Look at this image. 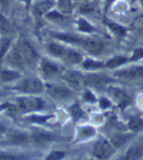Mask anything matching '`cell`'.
<instances>
[{"mask_svg": "<svg viewBox=\"0 0 143 160\" xmlns=\"http://www.w3.org/2000/svg\"><path fill=\"white\" fill-rule=\"evenodd\" d=\"M114 150L115 148L112 146L110 141L102 139L95 142L92 149V154L99 160H106L113 155Z\"/></svg>", "mask_w": 143, "mask_h": 160, "instance_id": "6da1fadb", "label": "cell"}, {"mask_svg": "<svg viewBox=\"0 0 143 160\" xmlns=\"http://www.w3.org/2000/svg\"><path fill=\"white\" fill-rule=\"evenodd\" d=\"M18 105L23 111L30 112V111L42 109L43 102L40 99H37L34 97H23L18 99Z\"/></svg>", "mask_w": 143, "mask_h": 160, "instance_id": "7a4b0ae2", "label": "cell"}, {"mask_svg": "<svg viewBox=\"0 0 143 160\" xmlns=\"http://www.w3.org/2000/svg\"><path fill=\"white\" fill-rule=\"evenodd\" d=\"M116 76L129 81H135V80L143 79V67H132L126 69L119 70L115 73Z\"/></svg>", "mask_w": 143, "mask_h": 160, "instance_id": "3957f363", "label": "cell"}, {"mask_svg": "<svg viewBox=\"0 0 143 160\" xmlns=\"http://www.w3.org/2000/svg\"><path fill=\"white\" fill-rule=\"evenodd\" d=\"M42 83L36 78H28L23 80L17 89L24 93H38L42 91Z\"/></svg>", "mask_w": 143, "mask_h": 160, "instance_id": "277c9868", "label": "cell"}, {"mask_svg": "<svg viewBox=\"0 0 143 160\" xmlns=\"http://www.w3.org/2000/svg\"><path fill=\"white\" fill-rule=\"evenodd\" d=\"M143 157V143L137 142L130 146L119 160H139Z\"/></svg>", "mask_w": 143, "mask_h": 160, "instance_id": "5b68a950", "label": "cell"}, {"mask_svg": "<svg viewBox=\"0 0 143 160\" xmlns=\"http://www.w3.org/2000/svg\"><path fill=\"white\" fill-rule=\"evenodd\" d=\"M111 81H112V79L101 74H89L85 78V83L95 88L104 87Z\"/></svg>", "mask_w": 143, "mask_h": 160, "instance_id": "8992f818", "label": "cell"}, {"mask_svg": "<svg viewBox=\"0 0 143 160\" xmlns=\"http://www.w3.org/2000/svg\"><path fill=\"white\" fill-rule=\"evenodd\" d=\"M47 91L51 97L56 99H65L71 96V91L68 88L61 85H48Z\"/></svg>", "mask_w": 143, "mask_h": 160, "instance_id": "52a82bcc", "label": "cell"}, {"mask_svg": "<svg viewBox=\"0 0 143 160\" xmlns=\"http://www.w3.org/2000/svg\"><path fill=\"white\" fill-rule=\"evenodd\" d=\"M134 133H117L113 135L110 139V142L115 148H119L125 145L129 141H130L133 138Z\"/></svg>", "mask_w": 143, "mask_h": 160, "instance_id": "ba28073f", "label": "cell"}, {"mask_svg": "<svg viewBox=\"0 0 143 160\" xmlns=\"http://www.w3.org/2000/svg\"><path fill=\"white\" fill-rule=\"evenodd\" d=\"M82 45L86 51H88L89 53H92V54H98L103 50V48H104V45H103L102 42L98 41V40H93V39L82 40Z\"/></svg>", "mask_w": 143, "mask_h": 160, "instance_id": "9c48e42d", "label": "cell"}, {"mask_svg": "<svg viewBox=\"0 0 143 160\" xmlns=\"http://www.w3.org/2000/svg\"><path fill=\"white\" fill-rule=\"evenodd\" d=\"M111 93L114 99L118 102L119 106L122 108H125L128 105H130V98L128 96L125 92H124L121 89H118V88H113L111 89Z\"/></svg>", "mask_w": 143, "mask_h": 160, "instance_id": "30bf717a", "label": "cell"}, {"mask_svg": "<svg viewBox=\"0 0 143 160\" xmlns=\"http://www.w3.org/2000/svg\"><path fill=\"white\" fill-rule=\"evenodd\" d=\"M19 50L23 54L25 60L29 62H34L36 60V54L34 50L27 42H22L19 46Z\"/></svg>", "mask_w": 143, "mask_h": 160, "instance_id": "8fae6325", "label": "cell"}, {"mask_svg": "<svg viewBox=\"0 0 143 160\" xmlns=\"http://www.w3.org/2000/svg\"><path fill=\"white\" fill-rule=\"evenodd\" d=\"M64 78L67 80V81L73 86H81L83 82H85V79H83V77L77 73L75 72V71H71V70H67L64 73Z\"/></svg>", "mask_w": 143, "mask_h": 160, "instance_id": "7c38bea8", "label": "cell"}, {"mask_svg": "<svg viewBox=\"0 0 143 160\" xmlns=\"http://www.w3.org/2000/svg\"><path fill=\"white\" fill-rule=\"evenodd\" d=\"M31 138L33 140L37 142V143H44V142H51L55 139V137L48 133V132H43V131H36L31 136Z\"/></svg>", "mask_w": 143, "mask_h": 160, "instance_id": "4fadbf2b", "label": "cell"}, {"mask_svg": "<svg viewBox=\"0 0 143 160\" xmlns=\"http://www.w3.org/2000/svg\"><path fill=\"white\" fill-rule=\"evenodd\" d=\"M128 128L132 133H137L143 130V118L140 116H131L129 120Z\"/></svg>", "mask_w": 143, "mask_h": 160, "instance_id": "5bb4252c", "label": "cell"}, {"mask_svg": "<svg viewBox=\"0 0 143 160\" xmlns=\"http://www.w3.org/2000/svg\"><path fill=\"white\" fill-rule=\"evenodd\" d=\"M29 141V137L24 133L21 132H14L11 133L9 136V142L13 145H22V143H26Z\"/></svg>", "mask_w": 143, "mask_h": 160, "instance_id": "9a60e30c", "label": "cell"}, {"mask_svg": "<svg viewBox=\"0 0 143 160\" xmlns=\"http://www.w3.org/2000/svg\"><path fill=\"white\" fill-rule=\"evenodd\" d=\"M9 61L13 63V65L17 66V67H23L24 63L26 62L23 54L21 53V51L19 49L14 50L9 54Z\"/></svg>", "mask_w": 143, "mask_h": 160, "instance_id": "2e32d148", "label": "cell"}, {"mask_svg": "<svg viewBox=\"0 0 143 160\" xmlns=\"http://www.w3.org/2000/svg\"><path fill=\"white\" fill-rule=\"evenodd\" d=\"M130 59L123 57V56H117V57H114L113 59L109 60L106 62V67L110 68H118L122 65H124V62H129Z\"/></svg>", "mask_w": 143, "mask_h": 160, "instance_id": "e0dca14e", "label": "cell"}, {"mask_svg": "<svg viewBox=\"0 0 143 160\" xmlns=\"http://www.w3.org/2000/svg\"><path fill=\"white\" fill-rule=\"evenodd\" d=\"M63 57H64L65 61L69 63H77L82 61V56L78 53H77L75 51H72V50L66 51Z\"/></svg>", "mask_w": 143, "mask_h": 160, "instance_id": "ac0fdd59", "label": "cell"}, {"mask_svg": "<svg viewBox=\"0 0 143 160\" xmlns=\"http://www.w3.org/2000/svg\"><path fill=\"white\" fill-rule=\"evenodd\" d=\"M95 135V129L91 126H84V127H82L81 129H79V132H78V136H79V139L81 140H84V139H88V138H91Z\"/></svg>", "mask_w": 143, "mask_h": 160, "instance_id": "d6986e66", "label": "cell"}, {"mask_svg": "<svg viewBox=\"0 0 143 160\" xmlns=\"http://www.w3.org/2000/svg\"><path fill=\"white\" fill-rule=\"evenodd\" d=\"M42 71L43 73L47 76H51V75H54L57 73L58 71V68L56 66H54L53 63L49 62H42Z\"/></svg>", "mask_w": 143, "mask_h": 160, "instance_id": "ffe728a7", "label": "cell"}, {"mask_svg": "<svg viewBox=\"0 0 143 160\" xmlns=\"http://www.w3.org/2000/svg\"><path fill=\"white\" fill-rule=\"evenodd\" d=\"M107 26L110 28V29L113 31V32L117 35H120V36H123L125 34V28H123L122 26L118 25L116 22H106Z\"/></svg>", "mask_w": 143, "mask_h": 160, "instance_id": "44dd1931", "label": "cell"}, {"mask_svg": "<svg viewBox=\"0 0 143 160\" xmlns=\"http://www.w3.org/2000/svg\"><path fill=\"white\" fill-rule=\"evenodd\" d=\"M29 157L27 155H19L8 152H0V160H27Z\"/></svg>", "mask_w": 143, "mask_h": 160, "instance_id": "7402d4cb", "label": "cell"}, {"mask_svg": "<svg viewBox=\"0 0 143 160\" xmlns=\"http://www.w3.org/2000/svg\"><path fill=\"white\" fill-rule=\"evenodd\" d=\"M12 30V26L9 21L6 20L2 15H0V32L9 33Z\"/></svg>", "mask_w": 143, "mask_h": 160, "instance_id": "603a6c76", "label": "cell"}, {"mask_svg": "<svg viewBox=\"0 0 143 160\" xmlns=\"http://www.w3.org/2000/svg\"><path fill=\"white\" fill-rule=\"evenodd\" d=\"M48 49H49L51 54L57 56V57H60V56H64V54L66 52V50L64 49V47H62V46H60L58 44H54V43H52V44H50L48 46Z\"/></svg>", "mask_w": 143, "mask_h": 160, "instance_id": "cb8c5ba5", "label": "cell"}, {"mask_svg": "<svg viewBox=\"0 0 143 160\" xmlns=\"http://www.w3.org/2000/svg\"><path fill=\"white\" fill-rule=\"evenodd\" d=\"M66 152L63 150H54L45 157L44 160H62L65 157Z\"/></svg>", "mask_w": 143, "mask_h": 160, "instance_id": "d4e9b609", "label": "cell"}, {"mask_svg": "<svg viewBox=\"0 0 143 160\" xmlns=\"http://www.w3.org/2000/svg\"><path fill=\"white\" fill-rule=\"evenodd\" d=\"M9 46H10V39H3L0 42V62H1L4 56L6 55Z\"/></svg>", "mask_w": 143, "mask_h": 160, "instance_id": "484cf974", "label": "cell"}, {"mask_svg": "<svg viewBox=\"0 0 143 160\" xmlns=\"http://www.w3.org/2000/svg\"><path fill=\"white\" fill-rule=\"evenodd\" d=\"M70 112H71L72 117H73L75 120L79 119L81 117H82V115H83L82 110L81 109V108H79L77 105H74L73 107H72L70 108Z\"/></svg>", "mask_w": 143, "mask_h": 160, "instance_id": "4316f807", "label": "cell"}, {"mask_svg": "<svg viewBox=\"0 0 143 160\" xmlns=\"http://www.w3.org/2000/svg\"><path fill=\"white\" fill-rule=\"evenodd\" d=\"M18 76H19L18 73L13 72V71L10 70H3L1 72V78L4 81H11V80L17 78Z\"/></svg>", "mask_w": 143, "mask_h": 160, "instance_id": "83f0119b", "label": "cell"}, {"mask_svg": "<svg viewBox=\"0 0 143 160\" xmlns=\"http://www.w3.org/2000/svg\"><path fill=\"white\" fill-rule=\"evenodd\" d=\"M58 5H59V8L63 11V12H70L71 11V1L70 0H59L58 2Z\"/></svg>", "mask_w": 143, "mask_h": 160, "instance_id": "f1b7e54d", "label": "cell"}, {"mask_svg": "<svg viewBox=\"0 0 143 160\" xmlns=\"http://www.w3.org/2000/svg\"><path fill=\"white\" fill-rule=\"evenodd\" d=\"M141 59H143V48H137L136 50H134L132 56L130 58V61L135 62Z\"/></svg>", "mask_w": 143, "mask_h": 160, "instance_id": "f546056e", "label": "cell"}, {"mask_svg": "<svg viewBox=\"0 0 143 160\" xmlns=\"http://www.w3.org/2000/svg\"><path fill=\"white\" fill-rule=\"evenodd\" d=\"M78 28H79V30H82V31H86V32H88V31L93 30V28L89 25L88 22H85L84 20H81V21L78 22Z\"/></svg>", "mask_w": 143, "mask_h": 160, "instance_id": "4dcf8cb0", "label": "cell"}, {"mask_svg": "<svg viewBox=\"0 0 143 160\" xmlns=\"http://www.w3.org/2000/svg\"><path fill=\"white\" fill-rule=\"evenodd\" d=\"M83 67L86 68H102L103 65L99 62H95V61H86L83 63Z\"/></svg>", "mask_w": 143, "mask_h": 160, "instance_id": "1f68e13d", "label": "cell"}, {"mask_svg": "<svg viewBox=\"0 0 143 160\" xmlns=\"http://www.w3.org/2000/svg\"><path fill=\"white\" fill-rule=\"evenodd\" d=\"M49 7H50V4L49 3H44L42 5H39L38 6V10L40 11V12H45Z\"/></svg>", "mask_w": 143, "mask_h": 160, "instance_id": "d6a6232c", "label": "cell"}, {"mask_svg": "<svg viewBox=\"0 0 143 160\" xmlns=\"http://www.w3.org/2000/svg\"><path fill=\"white\" fill-rule=\"evenodd\" d=\"M101 106L103 107V108H108V107H110V102H109V101H107V100H105V99H103L102 101H101Z\"/></svg>", "mask_w": 143, "mask_h": 160, "instance_id": "836d02e7", "label": "cell"}, {"mask_svg": "<svg viewBox=\"0 0 143 160\" xmlns=\"http://www.w3.org/2000/svg\"><path fill=\"white\" fill-rule=\"evenodd\" d=\"M5 131H6L5 126H4L2 123H0V133H3V132H5Z\"/></svg>", "mask_w": 143, "mask_h": 160, "instance_id": "e575fe53", "label": "cell"}, {"mask_svg": "<svg viewBox=\"0 0 143 160\" xmlns=\"http://www.w3.org/2000/svg\"><path fill=\"white\" fill-rule=\"evenodd\" d=\"M10 0H0V4H7L9 3Z\"/></svg>", "mask_w": 143, "mask_h": 160, "instance_id": "d590c367", "label": "cell"}, {"mask_svg": "<svg viewBox=\"0 0 143 160\" xmlns=\"http://www.w3.org/2000/svg\"><path fill=\"white\" fill-rule=\"evenodd\" d=\"M114 1H115V0H108V1H107V6H108V5H110L111 3L114 2Z\"/></svg>", "mask_w": 143, "mask_h": 160, "instance_id": "8d00e7d4", "label": "cell"}, {"mask_svg": "<svg viewBox=\"0 0 143 160\" xmlns=\"http://www.w3.org/2000/svg\"><path fill=\"white\" fill-rule=\"evenodd\" d=\"M141 3H142V5H143V0H141Z\"/></svg>", "mask_w": 143, "mask_h": 160, "instance_id": "74e56055", "label": "cell"}, {"mask_svg": "<svg viewBox=\"0 0 143 160\" xmlns=\"http://www.w3.org/2000/svg\"><path fill=\"white\" fill-rule=\"evenodd\" d=\"M26 1H29V0H26Z\"/></svg>", "mask_w": 143, "mask_h": 160, "instance_id": "f35d334b", "label": "cell"}, {"mask_svg": "<svg viewBox=\"0 0 143 160\" xmlns=\"http://www.w3.org/2000/svg\"><path fill=\"white\" fill-rule=\"evenodd\" d=\"M90 160H93V159H90Z\"/></svg>", "mask_w": 143, "mask_h": 160, "instance_id": "ab89813d", "label": "cell"}]
</instances>
